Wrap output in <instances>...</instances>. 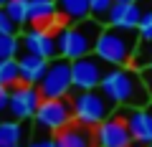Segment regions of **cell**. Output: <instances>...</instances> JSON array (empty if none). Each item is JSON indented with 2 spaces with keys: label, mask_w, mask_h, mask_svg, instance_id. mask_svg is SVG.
Wrapping results in <instances>:
<instances>
[{
  "label": "cell",
  "mask_w": 152,
  "mask_h": 147,
  "mask_svg": "<svg viewBox=\"0 0 152 147\" xmlns=\"http://www.w3.org/2000/svg\"><path fill=\"white\" fill-rule=\"evenodd\" d=\"M137 46H140V33L137 31L104 26L102 33H99L94 53H96L107 66H129L132 59H134Z\"/></svg>",
  "instance_id": "cell-2"
},
{
  "label": "cell",
  "mask_w": 152,
  "mask_h": 147,
  "mask_svg": "<svg viewBox=\"0 0 152 147\" xmlns=\"http://www.w3.org/2000/svg\"><path fill=\"white\" fill-rule=\"evenodd\" d=\"M31 122H18V119H3L0 122V147H15L20 145L23 140L28 137L31 132Z\"/></svg>",
  "instance_id": "cell-16"
},
{
  "label": "cell",
  "mask_w": 152,
  "mask_h": 147,
  "mask_svg": "<svg viewBox=\"0 0 152 147\" xmlns=\"http://www.w3.org/2000/svg\"><path fill=\"white\" fill-rule=\"evenodd\" d=\"M58 13L69 23H79L84 18H91V13H89V0H58Z\"/></svg>",
  "instance_id": "cell-17"
},
{
  "label": "cell",
  "mask_w": 152,
  "mask_h": 147,
  "mask_svg": "<svg viewBox=\"0 0 152 147\" xmlns=\"http://www.w3.org/2000/svg\"><path fill=\"white\" fill-rule=\"evenodd\" d=\"M145 3H147V5H152V0H145Z\"/></svg>",
  "instance_id": "cell-31"
},
{
  "label": "cell",
  "mask_w": 152,
  "mask_h": 147,
  "mask_svg": "<svg viewBox=\"0 0 152 147\" xmlns=\"http://www.w3.org/2000/svg\"><path fill=\"white\" fill-rule=\"evenodd\" d=\"M137 33H140V41H152V5H147L145 15H142V20H140Z\"/></svg>",
  "instance_id": "cell-23"
},
{
  "label": "cell",
  "mask_w": 152,
  "mask_h": 147,
  "mask_svg": "<svg viewBox=\"0 0 152 147\" xmlns=\"http://www.w3.org/2000/svg\"><path fill=\"white\" fill-rule=\"evenodd\" d=\"M127 147H145V145H140V142H129Z\"/></svg>",
  "instance_id": "cell-27"
},
{
  "label": "cell",
  "mask_w": 152,
  "mask_h": 147,
  "mask_svg": "<svg viewBox=\"0 0 152 147\" xmlns=\"http://www.w3.org/2000/svg\"><path fill=\"white\" fill-rule=\"evenodd\" d=\"M28 147H58V142H56V135L33 129V137L28 140Z\"/></svg>",
  "instance_id": "cell-22"
},
{
  "label": "cell",
  "mask_w": 152,
  "mask_h": 147,
  "mask_svg": "<svg viewBox=\"0 0 152 147\" xmlns=\"http://www.w3.org/2000/svg\"><path fill=\"white\" fill-rule=\"evenodd\" d=\"M8 5V0H0V8H5Z\"/></svg>",
  "instance_id": "cell-29"
},
{
  "label": "cell",
  "mask_w": 152,
  "mask_h": 147,
  "mask_svg": "<svg viewBox=\"0 0 152 147\" xmlns=\"http://www.w3.org/2000/svg\"><path fill=\"white\" fill-rule=\"evenodd\" d=\"M0 122H3V117H0Z\"/></svg>",
  "instance_id": "cell-32"
},
{
  "label": "cell",
  "mask_w": 152,
  "mask_h": 147,
  "mask_svg": "<svg viewBox=\"0 0 152 147\" xmlns=\"http://www.w3.org/2000/svg\"><path fill=\"white\" fill-rule=\"evenodd\" d=\"M142 79H145L147 89H150V94H152V59L147 61V66H145V69H142Z\"/></svg>",
  "instance_id": "cell-26"
},
{
  "label": "cell",
  "mask_w": 152,
  "mask_h": 147,
  "mask_svg": "<svg viewBox=\"0 0 152 147\" xmlns=\"http://www.w3.org/2000/svg\"><path fill=\"white\" fill-rule=\"evenodd\" d=\"M0 84L3 86H18L20 84V66L18 59H3L0 61Z\"/></svg>",
  "instance_id": "cell-18"
},
{
  "label": "cell",
  "mask_w": 152,
  "mask_h": 147,
  "mask_svg": "<svg viewBox=\"0 0 152 147\" xmlns=\"http://www.w3.org/2000/svg\"><path fill=\"white\" fill-rule=\"evenodd\" d=\"M147 147H152V145H147Z\"/></svg>",
  "instance_id": "cell-33"
},
{
  "label": "cell",
  "mask_w": 152,
  "mask_h": 147,
  "mask_svg": "<svg viewBox=\"0 0 152 147\" xmlns=\"http://www.w3.org/2000/svg\"><path fill=\"white\" fill-rule=\"evenodd\" d=\"M5 10H8L10 20L15 23L18 28H20V26H26V23H28V0H8Z\"/></svg>",
  "instance_id": "cell-20"
},
{
  "label": "cell",
  "mask_w": 152,
  "mask_h": 147,
  "mask_svg": "<svg viewBox=\"0 0 152 147\" xmlns=\"http://www.w3.org/2000/svg\"><path fill=\"white\" fill-rule=\"evenodd\" d=\"M18 66H20V84H33V86H38L41 79H43V74H46V69H48V59L28 53V51H20Z\"/></svg>",
  "instance_id": "cell-15"
},
{
  "label": "cell",
  "mask_w": 152,
  "mask_h": 147,
  "mask_svg": "<svg viewBox=\"0 0 152 147\" xmlns=\"http://www.w3.org/2000/svg\"><path fill=\"white\" fill-rule=\"evenodd\" d=\"M112 5H114V0H89V13H91L94 20H99V23H104V26H107Z\"/></svg>",
  "instance_id": "cell-21"
},
{
  "label": "cell",
  "mask_w": 152,
  "mask_h": 147,
  "mask_svg": "<svg viewBox=\"0 0 152 147\" xmlns=\"http://www.w3.org/2000/svg\"><path fill=\"white\" fill-rule=\"evenodd\" d=\"M15 147H28V145H23V142H20V145H15Z\"/></svg>",
  "instance_id": "cell-30"
},
{
  "label": "cell",
  "mask_w": 152,
  "mask_h": 147,
  "mask_svg": "<svg viewBox=\"0 0 152 147\" xmlns=\"http://www.w3.org/2000/svg\"><path fill=\"white\" fill-rule=\"evenodd\" d=\"M23 51L18 33H0V61L3 59H18Z\"/></svg>",
  "instance_id": "cell-19"
},
{
  "label": "cell",
  "mask_w": 152,
  "mask_h": 147,
  "mask_svg": "<svg viewBox=\"0 0 152 147\" xmlns=\"http://www.w3.org/2000/svg\"><path fill=\"white\" fill-rule=\"evenodd\" d=\"M71 107H74V119L81 122L86 127H96L104 119L117 112V104L102 91V89H89V91H74L71 97Z\"/></svg>",
  "instance_id": "cell-4"
},
{
  "label": "cell",
  "mask_w": 152,
  "mask_h": 147,
  "mask_svg": "<svg viewBox=\"0 0 152 147\" xmlns=\"http://www.w3.org/2000/svg\"><path fill=\"white\" fill-rule=\"evenodd\" d=\"M147 8H142L140 3H114L112 10H109V20L107 26L114 28H127V31H137L140 20L145 15Z\"/></svg>",
  "instance_id": "cell-13"
},
{
  "label": "cell",
  "mask_w": 152,
  "mask_h": 147,
  "mask_svg": "<svg viewBox=\"0 0 152 147\" xmlns=\"http://www.w3.org/2000/svg\"><path fill=\"white\" fill-rule=\"evenodd\" d=\"M99 89L117 107H147V104H152V94L142 79V71L134 66H109Z\"/></svg>",
  "instance_id": "cell-1"
},
{
  "label": "cell",
  "mask_w": 152,
  "mask_h": 147,
  "mask_svg": "<svg viewBox=\"0 0 152 147\" xmlns=\"http://www.w3.org/2000/svg\"><path fill=\"white\" fill-rule=\"evenodd\" d=\"M20 43H23V51L43 56V59H48V61L58 56V38H56V33L48 31V28L31 26L28 31L20 33Z\"/></svg>",
  "instance_id": "cell-10"
},
{
  "label": "cell",
  "mask_w": 152,
  "mask_h": 147,
  "mask_svg": "<svg viewBox=\"0 0 152 147\" xmlns=\"http://www.w3.org/2000/svg\"><path fill=\"white\" fill-rule=\"evenodd\" d=\"M58 147H96L94 140V127H86L81 122H71L66 129H61L56 135Z\"/></svg>",
  "instance_id": "cell-14"
},
{
  "label": "cell",
  "mask_w": 152,
  "mask_h": 147,
  "mask_svg": "<svg viewBox=\"0 0 152 147\" xmlns=\"http://www.w3.org/2000/svg\"><path fill=\"white\" fill-rule=\"evenodd\" d=\"M109 66L99 59L96 53L81 56V59L71 61V74H74V91H89V89H99L102 79L107 76Z\"/></svg>",
  "instance_id": "cell-8"
},
{
  "label": "cell",
  "mask_w": 152,
  "mask_h": 147,
  "mask_svg": "<svg viewBox=\"0 0 152 147\" xmlns=\"http://www.w3.org/2000/svg\"><path fill=\"white\" fill-rule=\"evenodd\" d=\"M71 122H76V119H74V107H71L69 97L66 99H43L36 117H33V127L38 132H48V135H58Z\"/></svg>",
  "instance_id": "cell-5"
},
{
  "label": "cell",
  "mask_w": 152,
  "mask_h": 147,
  "mask_svg": "<svg viewBox=\"0 0 152 147\" xmlns=\"http://www.w3.org/2000/svg\"><path fill=\"white\" fill-rule=\"evenodd\" d=\"M114 3H140V0H114Z\"/></svg>",
  "instance_id": "cell-28"
},
{
  "label": "cell",
  "mask_w": 152,
  "mask_h": 147,
  "mask_svg": "<svg viewBox=\"0 0 152 147\" xmlns=\"http://www.w3.org/2000/svg\"><path fill=\"white\" fill-rule=\"evenodd\" d=\"M43 99H66L74 91V74H71V61L64 56H56L48 61L43 79L38 84Z\"/></svg>",
  "instance_id": "cell-6"
},
{
  "label": "cell",
  "mask_w": 152,
  "mask_h": 147,
  "mask_svg": "<svg viewBox=\"0 0 152 147\" xmlns=\"http://www.w3.org/2000/svg\"><path fill=\"white\" fill-rule=\"evenodd\" d=\"M124 117L127 127L132 132V140L140 145H152V104L147 107H119L117 109Z\"/></svg>",
  "instance_id": "cell-11"
},
{
  "label": "cell",
  "mask_w": 152,
  "mask_h": 147,
  "mask_svg": "<svg viewBox=\"0 0 152 147\" xmlns=\"http://www.w3.org/2000/svg\"><path fill=\"white\" fill-rule=\"evenodd\" d=\"M102 28H104V23L94 20V18H84V20H79V23L64 26L61 31H56L58 56H64V59H69V61H76V59H81V56L94 53Z\"/></svg>",
  "instance_id": "cell-3"
},
{
  "label": "cell",
  "mask_w": 152,
  "mask_h": 147,
  "mask_svg": "<svg viewBox=\"0 0 152 147\" xmlns=\"http://www.w3.org/2000/svg\"><path fill=\"white\" fill-rule=\"evenodd\" d=\"M94 140H96V147H127L129 142H134L129 127L119 112H114L109 119L94 127Z\"/></svg>",
  "instance_id": "cell-9"
},
{
  "label": "cell",
  "mask_w": 152,
  "mask_h": 147,
  "mask_svg": "<svg viewBox=\"0 0 152 147\" xmlns=\"http://www.w3.org/2000/svg\"><path fill=\"white\" fill-rule=\"evenodd\" d=\"M8 102H10V86H3L0 84V114L8 109Z\"/></svg>",
  "instance_id": "cell-25"
},
{
  "label": "cell",
  "mask_w": 152,
  "mask_h": 147,
  "mask_svg": "<svg viewBox=\"0 0 152 147\" xmlns=\"http://www.w3.org/2000/svg\"><path fill=\"white\" fill-rule=\"evenodd\" d=\"M43 102V94L41 89L33 86V84H18L10 89V102H8V117L18 122H33L38 107Z\"/></svg>",
  "instance_id": "cell-7"
},
{
  "label": "cell",
  "mask_w": 152,
  "mask_h": 147,
  "mask_svg": "<svg viewBox=\"0 0 152 147\" xmlns=\"http://www.w3.org/2000/svg\"><path fill=\"white\" fill-rule=\"evenodd\" d=\"M0 33H18V26L10 20L5 8H0Z\"/></svg>",
  "instance_id": "cell-24"
},
{
  "label": "cell",
  "mask_w": 152,
  "mask_h": 147,
  "mask_svg": "<svg viewBox=\"0 0 152 147\" xmlns=\"http://www.w3.org/2000/svg\"><path fill=\"white\" fill-rule=\"evenodd\" d=\"M66 18L58 13V0H28V23L48 31H61Z\"/></svg>",
  "instance_id": "cell-12"
}]
</instances>
